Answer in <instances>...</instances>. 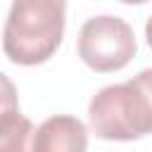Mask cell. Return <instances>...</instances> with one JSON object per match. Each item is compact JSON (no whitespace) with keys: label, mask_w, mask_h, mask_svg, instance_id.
<instances>
[{"label":"cell","mask_w":152,"mask_h":152,"mask_svg":"<svg viewBox=\"0 0 152 152\" xmlns=\"http://www.w3.org/2000/svg\"><path fill=\"white\" fill-rule=\"evenodd\" d=\"M64 17L66 0H14L2 33L5 55L24 66L50 59L62 43Z\"/></svg>","instance_id":"obj_2"},{"label":"cell","mask_w":152,"mask_h":152,"mask_svg":"<svg viewBox=\"0 0 152 152\" xmlns=\"http://www.w3.org/2000/svg\"><path fill=\"white\" fill-rule=\"evenodd\" d=\"M138 50L133 28L112 14L88 19L78 31V57L100 74L124 69Z\"/></svg>","instance_id":"obj_3"},{"label":"cell","mask_w":152,"mask_h":152,"mask_svg":"<svg viewBox=\"0 0 152 152\" xmlns=\"http://www.w3.org/2000/svg\"><path fill=\"white\" fill-rule=\"evenodd\" d=\"M88 116L95 135L104 140H135L152 133V69L97 90Z\"/></svg>","instance_id":"obj_1"},{"label":"cell","mask_w":152,"mask_h":152,"mask_svg":"<svg viewBox=\"0 0 152 152\" xmlns=\"http://www.w3.org/2000/svg\"><path fill=\"white\" fill-rule=\"evenodd\" d=\"M2 86H5V104H2V124H0V152H31L36 131L31 121L14 109L12 83L7 76H2Z\"/></svg>","instance_id":"obj_5"},{"label":"cell","mask_w":152,"mask_h":152,"mask_svg":"<svg viewBox=\"0 0 152 152\" xmlns=\"http://www.w3.org/2000/svg\"><path fill=\"white\" fill-rule=\"evenodd\" d=\"M121 2H126V5H142V2H147V0H121Z\"/></svg>","instance_id":"obj_7"},{"label":"cell","mask_w":152,"mask_h":152,"mask_svg":"<svg viewBox=\"0 0 152 152\" xmlns=\"http://www.w3.org/2000/svg\"><path fill=\"white\" fill-rule=\"evenodd\" d=\"M145 38H147V45L152 48V17H150L147 24H145Z\"/></svg>","instance_id":"obj_6"},{"label":"cell","mask_w":152,"mask_h":152,"mask_svg":"<svg viewBox=\"0 0 152 152\" xmlns=\"http://www.w3.org/2000/svg\"><path fill=\"white\" fill-rule=\"evenodd\" d=\"M86 147H88L86 124L76 116L57 114L38 126L31 152H86Z\"/></svg>","instance_id":"obj_4"}]
</instances>
